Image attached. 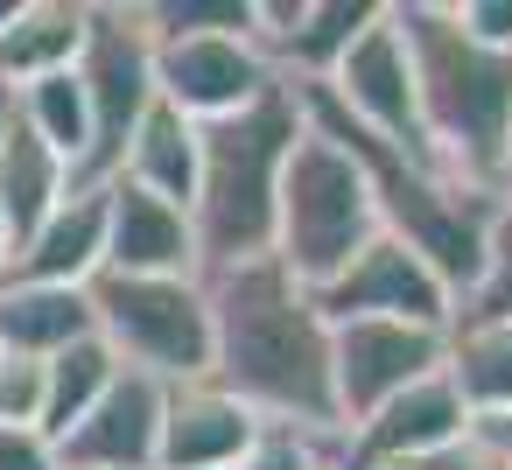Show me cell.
<instances>
[{"label":"cell","mask_w":512,"mask_h":470,"mask_svg":"<svg viewBox=\"0 0 512 470\" xmlns=\"http://www.w3.org/2000/svg\"><path fill=\"white\" fill-rule=\"evenodd\" d=\"M0 470H64L57 442L43 428H8L0 421Z\"/></svg>","instance_id":"obj_29"},{"label":"cell","mask_w":512,"mask_h":470,"mask_svg":"<svg viewBox=\"0 0 512 470\" xmlns=\"http://www.w3.org/2000/svg\"><path fill=\"white\" fill-rule=\"evenodd\" d=\"M120 379V358L99 344V337H78L71 351H57L50 358V379H43V435L50 442H64L92 407H99V393Z\"/></svg>","instance_id":"obj_22"},{"label":"cell","mask_w":512,"mask_h":470,"mask_svg":"<svg viewBox=\"0 0 512 470\" xmlns=\"http://www.w3.org/2000/svg\"><path fill=\"white\" fill-rule=\"evenodd\" d=\"M295 99H302V120H309L316 134H330V141L358 162V176H365V190H372V211H379V232H393L400 246H414V253L442 274V288L456 295V309H463V295H470L477 274H484V239H491L498 197L456 183V176L435 169V162H414V155L372 141L365 127H351V120L330 106L323 85H295Z\"/></svg>","instance_id":"obj_2"},{"label":"cell","mask_w":512,"mask_h":470,"mask_svg":"<svg viewBox=\"0 0 512 470\" xmlns=\"http://www.w3.org/2000/svg\"><path fill=\"white\" fill-rule=\"evenodd\" d=\"M302 141V99L295 85H274L260 106L197 127V267H246L274 253V204H281V169Z\"/></svg>","instance_id":"obj_3"},{"label":"cell","mask_w":512,"mask_h":470,"mask_svg":"<svg viewBox=\"0 0 512 470\" xmlns=\"http://www.w3.org/2000/svg\"><path fill=\"white\" fill-rule=\"evenodd\" d=\"M330 442L337 435H309V428H288V421H260V435H253V449H246L239 470H309L316 449H330Z\"/></svg>","instance_id":"obj_27"},{"label":"cell","mask_w":512,"mask_h":470,"mask_svg":"<svg viewBox=\"0 0 512 470\" xmlns=\"http://www.w3.org/2000/svg\"><path fill=\"white\" fill-rule=\"evenodd\" d=\"M260 435V414L239 407L218 379H183L162 393L155 470H239Z\"/></svg>","instance_id":"obj_13"},{"label":"cell","mask_w":512,"mask_h":470,"mask_svg":"<svg viewBox=\"0 0 512 470\" xmlns=\"http://www.w3.org/2000/svg\"><path fill=\"white\" fill-rule=\"evenodd\" d=\"M71 197V169L22 127V113H15V134L0 141V232H8V253L57 211Z\"/></svg>","instance_id":"obj_21"},{"label":"cell","mask_w":512,"mask_h":470,"mask_svg":"<svg viewBox=\"0 0 512 470\" xmlns=\"http://www.w3.org/2000/svg\"><path fill=\"white\" fill-rule=\"evenodd\" d=\"M421 470H512V463H505V449H491V442L470 428L463 442H449V449H442V456H428Z\"/></svg>","instance_id":"obj_30"},{"label":"cell","mask_w":512,"mask_h":470,"mask_svg":"<svg viewBox=\"0 0 512 470\" xmlns=\"http://www.w3.org/2000/svg\"><path fill=\"white\" fill-rule=\"evenodd\" d=\"M78 337H92V295L85 288H29L0 281V351L15 358H57Z\"/></svg>","instance_id":"obj_19"},{"label":"cell","mask_w":512,"mask_h":470,"mask_svg":"<svg viewBox=\"0 0 512 470\" xmlns=\"http://www.w3.org/2000/svg\"><path fill=\"white\" fill-rule=\"evenodd\" d=\"M309 470H351V463H344V435H337L330 449H316V463H309Z\"/></svg>","instance_id":"obj_33"},{"label":"cell","mask_w":512,"mask_h":470,"mask_svg":"<svg viewBox=\"0 0 512 470\" xmlns=\"http://www.w3.org/2000/svg\"><path fill=\"white\" fill-rule=\"evenodd\" d=\"M442 8H449V22H456L470 43L512 57V0H442Z\"/></svg>","instance_id":"obj_28"},{"label":"cell","mask_w":512,"mask_h":470,"mask_svg":"<svg viewBox=\"0 0 512 470\" xmlns=\"http://www.w3.org/2000/svg\"><path fill=\"white\" fill-rule=\"evenodd\" d=\"M316 309L330 323H428V330L456 323V295L442 288V274L393 232H379L330 288H316Z\"/></svg>","instance_id":"obj_11"},{"label":"cell","mask_w":512,"mask_h":470,"mask_svg":"<svg viewBox=\"0 0 512 470\" xmlns=\"http://www.w3.org/2000/svg\"><path fill=\"white\" fill-rule=\"evenodd\" d=\"M85 113H92V148L71 176V190H106L120 176V155L155 106V29L141 15V0H92V29L78 57Z\"/></svg>","instance_id":"obj_7"},{"label":"cell","mask_w":512,"mask_h":470,"mask_svg":"<svg viewBox=\"0 0 512 470\" xmlns=\"http://www.w3.org/2000/svg\"><path fill=\"white\" fill-rule=\"evenodd\" d=\"M470 428H477V421H470L456 379H449V372H428L421 386L393 393L372 421H358V428L344 435V463H351V470H421L428 456H442V449L463 442Z\"/></svg>","instance_id":"obj_12"},{"label":"cell","mask_w":512,"mask_h":470,"mask_svg":"<svg viewBox=\"0 0 512 470\" xmlns=\"http://www.w3.org/2000/svg\"><path fill=\"white\" fill-rule=\"evenodd\" d=\"M22 15V0H0V36H8V22Z\"/></svg>","instance_id":"obj_35"},{"label":"cell","mask_w":512,"mask_h":470,"mask_svg":"<svg viewBox=\"0 0 512 470\" xmlns=\"http://www.w3.org/2000/svg\"><path fill=\"white\" fill-rule=\"evenodd\" d=\"M15 113H22V127L78 176V162H85V148H92V113H85L78 71H57V78L22 85V92H15Z\"/></svg>","instance_id":"obj_23"},{"label":"cell","mask_w":512,"mask_h":470,"mask_svg":"<svg viewBox=\"0 0 512 470\" xmlns=\"http://www.w3.org/2000/svg\"><path fill=\"white\" fill-rule=\"evenodd\" d=\"M449 358V330L428 323H330V393H337V428L351 435L358 421H372L393 393L421 386L428 372H442Z\"/></svg>","instance_id":"obj_10"},{"label":"cell","mask_w":512,"mask_h":470,"mask_svg":"<svg viewBox=\"0 0 512 470\" xmlns=\"http://www.w3.org/2000/svg\"><path fill=\"white\" fill-rule=\"evenodd\" d=\"M400 36H407V64H414V99H421V134L428 155L491 197V169L498 148L512 134V57L470 43L442 0H393Z\"/></svg>","instance_id":"obj_4"},{"label":"cell","mask_w":512,"mask_h":470,"mask_svg":"<svg viewBox=\"0 0 512 470\" xmlns=\"http://www.w3.org/2000/svg\"><path fill=\"white\" fill-rule=\"evenodd\" d=\"M442 372L456 379L470 421H505L512 414V316H456Z\"/></svg>","instance_id":"obj_20"},{"label":"cell","mask_w":512,"mask_h":470,"mask_svg":"<svg viewBox=\"0 0 512 470\" xmlns=\"http://www.w3.org/2000/svg\"><path fill=\"white\" fill-rule=\"evenodd\" d=\"M162 379L127 372L99 393V407L57 442L64 470H155V442H162Z\"/></svg>","instance_id":"obj_14"},{"label":"cell","mask_w":512,"mask_h":470,"mask_svg":"<svg viewBox=\"0 0 512 470\" xmlns=\"http://www.w3.org/2000/svg\"><path fill=\"white\" fill-rule=\"evenodd\" d=\"M43 379H50L43 358L0 351V421L8 428H43Z\"/></svg>","instance_id":"obj_26"},{"label":"cell","mask_w":512,"mask_h":470,"mask_svg":"<svg viewBox=\"0 0 512 470\" xmlns=\"http://www.w3.org/2000/svg\"><path fill=\"white\" fill-rule=\"evenodd\" d=\"M379 239V211H372V190L358 176V162L316 134L302 120V141L281 169V204H274V260L316 295L330 288L365 246Z\"/></svg>","instance_id":"obj_5"},{"label":"cell","mask_w":512,"mask_h":470,"mask_svg":"<svg viewBox=\"0 0 512 470\" xmlns=\"http://www.w3.org/2000/svg\"><path fill=\"white\" fill-rule=\"evenodd\" d=\"M330 106L365 127L372 141L414 155V162H435L428 155V134H421V99H414V64H407V36H400V15H393V0H379L372 22L351 36V50L337 57V71L323 78ZM442 169V162H435Z\"/></svg>","instance_id":"obj_8"},{"label":"cell","mask_w":512,"mask_h":470,"mask_svg":"<svg viewBox=\"0 0 512 470\" xmlns=\"http://www.w3.org/2000/svg\"><path fill=\"white\" fill-rule=\"evenodd\" d=\"M8 134H15V92L0 85V141H8Z\"/></svg>","instance_id":"obj_34"},{"label":"cell","mask_w":512,"mask_h":470,"mask_svg":"<svg viewBox=\"0 0 512 470\" xmlns=\"http://www.w3.org/2000/svg\"><path fill=\"white\" fill-rule=\"evenodd\" d=\"M155 36H218V29H253V0H141Z\"/></svg>","instance_id":"obj_24"},{"label":"cell","mask_w":512,"mask_h":470,"mask_svg":"<svg viewBox=\"0 0 512 470\" xmlns=\"http://www.w3.org/2000/svg\"><path fill=\"white\" fill-rule=\"evenodd\" d=\"M113 183H134V190H148V197L190 211V204H197V127H190L176 106L155 99V106L141 113V127H134V141H127Z\"/></svg>","instance_id":"obj_18"},{"label":"cell","mask_w":512,"mask_h":470,"mask_svg":"<svg viewBox=\"0 0 512 470\" xmlns=\"http://www.w3.org/2000/svg\"><path fill=\"white\" fill-rule=\"evenodd\" d=\"M106 274V190H71L15 253L0 281L29 288H92Z\"/></svg>","instance_id":"obj_15"},{"label":"cell","mask_w":512,"mask_h":470,"mask_svg":"<svg viewBox=\"0 0 512 470\" xmlns=\"http://www.w3.org/2000/svg\"><path fill=\"white\" fill-rule=\"evenodd\" d=\"M491 197L512 211V134H505V148H498V169H491Z\"/></svg>","instance_id":"obj_31"},{"label":"cell","mask_w":512,"mask_h":470,"mask_svg":"<svg viewBox=\"0 0 512 470\" xmlns=\"http://www.w3.org/2000/svg\"><path fill=\"white\" fill-rule=\"evenodd\" d=\"M92 337L162 386L211 379V295L204 274H99L92 288Z\"/></svg>","instance_id":"obj_6"},{"label":"cell","mask_w":512,"mask_h":470,"mask_svg":"<svg viewBox=\"0 0 512 470\" xmlns=\"http://www.w3.org/2000/svg\"><path fill=\"white\" fill-rule=\"evenodd\" d=\"M204 295H211V379L260 421L344 435L330 393V316L316 309V295L274 253L204 274Z\"/></svg>","instance_id":"obj_1"},{"label":"cell","mask_w":512,"mask_h":470,"mask_svg":"<svg viewBox=\"0 0 512 470\" xmlns=\"http://www.w3.org/2000/svg\"><path fill=\"white\" fill-rule=\"evenodd\" d=\"M456 316H512V211L505 204H498L491 239H484V274H477V288L463 295Z\"/></svg>","instance_id":"obj_25"},{"label":"cell","mask_w":512,"mask_h":470,"mask_svg":"<svg viewBox=\"0 0 512 470\" xmlns=\"http://www.w3.org/2000/svg\"><path fill=\"white\" fill-rule=\"evenodd\" d=\"M0 274H8V232H0Z\"/></svg>","instance_id":"obj_36"},{"label":"cell","mask_w":512,"mask_h":470,"mask_svg":"<svg viewBox=\"0 0 512 470\" xmlns=\"http://www.w3.org/2000/svg\"><path fill=\"white\" fill-rule=\"evenodd\" d=\"M477 435H484L491 449H505V463H512V414H505V421H477Z\"/></svg>","instance_id":"obj_32"},{"label":"cell","mask_w":512,"mask_h":470,"mask_svg":"<svg viewBox=\"0 0 512 470\" xmlns=\"http://www.w3.org/2000/svg\"><path fill=\"white\" fill-rule=\"evenodd\" d=\"M281 85L253 29H218V36H155V99L176 106L190 127L232 120L260 106Z\"/></svg>","instance_id":"obj_9"},{"label":"cell","mask_w":512,"mask_h":470,"mask_svg":"<svg viewBox=\"0 0 512 470\" xmlns=\"http://www.w3.org/2000/svg\"><path fill=\"white\" fill-rule=\"evenodd\" d=\"M85 29H92V0H22V15L0 36V85L22 92L36 78L78 71Z\"/></svg>","instance_id":"obj_17"},{"label":"cell","mask_w":512,"mask_h":470,"mask_svg":"<svg viewBox=\"0 0 512 470\" xmlns=\"http://www.w3.org/2000/svg\"><path fill=\"white\" fill-rule=\"evenodd\" d=\"M106 274H169V281L204 274L190 211H176L134 183H106Z\"/></svg>","instance_id":"obj_16"}]
</instances>
